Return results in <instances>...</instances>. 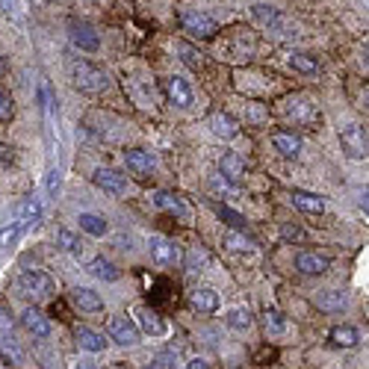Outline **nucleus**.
Wrapping results in <instances>:
<instances>
[{"instance_id": "1", "label": "nucleus", "mask_w": 369, "mask_h": 369, "mask_svg": "<svg viewBox=\"0 0 369 369\" xmlns=\"http://www.w3.org/2000/svg\"><path fill=\"white\" fill-rule=\"evenodd\" d=\"M18 287H21V292L27 295V299H33V301L51 299V295L56 292L54 278H51V275H45V272H39V269H27V272H21Z\"/></svg>"}, {"instance_id": "2", "label": "nucleus", "mask_w": 369, "mask_h": 369, "mask_svg": "<svg viewBox=\"0 0 369 369\" xmlns=\"http://www.w3.org/2000/svg\"><path fill=\"white\" fill-rule=\"evenodd\" d=\"M71 77H74V86L80 92H89V95H97L107 89V74L101 68H95L92 63H74L71 65Z\"/></svg>"}, {"instance_id": "3", "label": "nucleus", "mask_w": 369, "mask_h": 369, "mask_svg": "<svg viewBox=\"0 0 369 369\" xmlns=\"http://www.w3.org/2000/svg\"><path fill=\"white\" fill-rule=\"evenodd\" d=\"M180 24H183V30L198 36V39H213V36L219 33V24L210 15H204V12H183Z\"/></svg>"}, {"instance_id": "4", "label": "nucleus", "mask_w": 369, "mask_h": 369, "mask_svg": "<svg viewBox=\"0 0 369 369\" xmlns=\"http://www.w3.org/2000/svg\"><path fill=\"white\" fill-rule=\"evenodd\" d=\"M340 145L352 159H363L366 157V127L352 125L340 133Z\"/></svg>"}, {"instance_id": "5", "label": "nucleus", "mask_w": 369, "mask_h": 369, "mask_svg": "<svg viewBox=\"0 0 369 369\" xmlns=\"http://www.w3.org/2000/svg\"><path fill=\"white\" fill-rule=\"evenodd\" d=\"M109 337H113L118 346H136L139 328L133 325V319H127V316H113L109 319Z\"/></svg>"}, {"instance_id": "6", "label": "nucleus", "mask_w": 369, "mask_h": 369, "mask_svg": "<svg viewBox=\"0 0 369 369\" xmlns=\"http://www.w3.org/2000/svg\"><path fill=\"white\" fill-rule=\"evenodd\" d=\"M151 257L159 266H175L180 260V249L166 237H151Z\"/></svg>"}, {"instance_id": "7", "label": "nucleus", "mask_w": 369, "mask_h": 369, "mask_svg": "<svg viewBox=\"0 0 369 369\" xmlns=\"http://www.w3.org/2000/svg\"><path fill=\"white\" fill-rule=\"evenodd\" d=\"M71 42L77 45L80 51H97V45H101L95 27H92V24H86V21H74L71 24Z\"/></svg>"}, {"instance_id": "8", "label": "nucleus", "mask_w": 369, "mask_h": 369, "mask_svg": "<svg viewBox=\"0 0 369 369\" xmlns=\"http://www.w3.org/2000/svg\"><path fill=\"white\" fill-rule=\"evenodd\" d=\"M92 180H95V187H97V189L113 192V195H121V192L127 189L125 175H118V171H113V168H97Z\"/></svg>"}, {"instance_id": "9", "label": "nucleus", "mask_w": 369, "mask_h": 369, "mask_svg": "<svg viewBox=\"0 0 369 369\" xmlns=\"http://www.w3.org/2000/svg\"><path fill=\"white\" fill-rule=\"evenodd\" d=\"M328 266H331L328 257L316 254V251H301L299 257H295V269L304 272V275H322V272H328Z\"/></svg>"}, {"instance_id": "10", "label": "nucleus", "mask_w": 369, "mask_h": 369, "mask_svg": "<svg viewBox=\"0 0 369 369\" xmlns=\"http://www.w3.org/2000/svg\"><path fill=\"white\" fill-rule=\"evenodd\" d=\"M166 95H168V101L175 107H180V109H187L192 104V86L183 77H168L166 80Z\"/></svg>"}, {"instance_id": "11", "label": "nucleus", "mask_w": 369, "mask_h": 369, "mask_svg": "<svg viewBox=\"0 0 369 369\" xmlns=\"http://www.w3.org/2000/svg\"><path fill=\"white\" fill-rule=\"evenodd\" d=\"M219 175L225 178L228 183H233V187H240V183L245 180V163L237 157V154H225L219 163Z\"/></svg>"}, {"instance_id": "12", "label": "nucleus", "mask_w": 369, "mask_h": 369, "mask_svg": "<svg viewBox=\"0 0 369 369\" xmlns=\"http://www.w3.org/2000/svg\"><path fill=\"white\" fill-rule=\"evenodd\" d=\"M292 107H287V113L292 116V121H299L301 127L307 130H316L319 125V113L313 109V104H307V101H290Z\"/></svg>"}, {"instance_id": "13", "label": "nucleus", "mask_w": 369, "mask_h": 369, "mask_svg": "<svg viewBox=\"0 0 369 369\" xmlns=\"http://www.w3.org/2000/svg\"><path fill=\"white\" fill-rule=\"evenodd\" d=\"M21 325L27 328L33 337H47V334H51V322H47V316L42 311H36V307H27V311H24Z\"/></svg>"}, {"instance_id": "14", "label": "nucleus", "mask_w": 369, "mask_h": 369, "mask_svg": "<svg viewBox=\"0 0 369 369\" xmlns=\"http://www.w3.org/2000/svg\"><path fill=\"white\" fill-rule=\"evenodd\" d=\"M125 163H127V168L133 171V175H151L154 166H157L151 151H142V148H133V151H127L125 154Z\"/></svg>"}, {"instance_id": "15", "label": "nucleus", "mask_w": 369, "mask_h": 369, "mask_svg": "<svg viewBox=\"0 0 369 369\" xmlns=\"http://www.w3.org/2000/svg\"><path fill=\"white\" fill-rule=\"evenodd\" d=\"M15 216H18V225H21V228L39 225V219H42V204L36 201V198H24V201L15 207Z\"/></svg>"}, {"instance_id": "16", "label": "nucleus", "mask_w": 369, "mask_h": 369, "mask_svg": "<svg viewBox=\"0 0 369 369\" xmlns=\"http://www.w3.org/2000/svg\"><path fill=\"white\" fill-rule=\"evenodd\" d=\"M71 301H74V307H80V311H86V313H97L104 307V301H101V295H97L95 290H86V287H77L71 292Z\"/></svg>"}, {"instance_id": "17", "label": "nucleus", "mask_w": 369, "mask_h": 369, "mask_svg": "<svg viewBox=\"0 0 369 369\" xmlns=\"http://www.w3.org/2000/svg\"><path fill=\"white\" fill-rule=\"evenodd\" d=\"M189 304L195 307V311H201V313H216L219 311V295L213 290H207V287L192 290L189 292Z\"/></svg>"}, {"instance_id": "18", "label": "nucleus", "mask_w": 369, "mask_h": 369, "mask_svg": "<svg viewBox=\"0 0 369 369\" xmlns=\"http://www.w3.org/2000/svg\"><path fill=\"white\" fill-rule=\"evenodd\" d=\"M292 204L299 207L301 213H311V216H322L325 213V201L313 192H292Z\"/></svg>"}, {"instance_id": "19", "label": "nucleus", "mask_w": 369, "mask_h": 369, "mask_svg": "<svg viewBox=\"0 0 369 369\" xmlns=\"http://www.w3.org/2000/svg\"><path fill=\"white\" fill-rule=\"evenodd\" d=\"M74 340H77V346L86 352H104L107 349V340L92 328H77L74 331Z\"/></svg>"}, {"instance_id": "20", "label": "nucleus", "mask_w": 369, "mask_h": 369, "mask_svg": "<svg viewBox=\"0 0 369 369\" xmlns=\"http://www.w3.org/2000/svg\"><path fill=\"white\" fill-rule=\"evenodd\" d=\"M210 127H213L216 136H221V139H233L240 133V125L228 113H213L210 116Z\"/></svg>"}, {"instance_id": "21", "label": "nucleus", "mask_w": 369, "mask_h": 369, "mask_svg": "<svg viewBox=\"0 0 369 369\" xmlns=\"http://www.w3.org/2000/svg\"><path fill=\"white\" fill-rule=\"evenodd\" d=\"M272 145H275V151H281L284 157H299V151H301V139L295 136V133H287V130L275 133Z\"/></svg>"}, {"instance_id": "22", "label": "nucleus", "mask_w": 369, "mask_h": 369, "mask_svg": "<svg viewBox=\"0 0 369 369\" xmlns=\"http://www.w3.org/2000/svg\"><path fill=\"white\" fill-rule=\"evenodd\" d=\"M331 340H334V346H343V349H352V346H358V328H352V325H340L331 331Z\"/></svg>"}, {"instance_id": "23", "label": "nucleus", "mask_w": 369, "mask_h": 369, "mask_svg": "<svg viewBox=\"0 0 369 369\" xmlns=\"http://www.w3.org/2000/svg\"><path fill=\"white\" fill-rule=\"evenodd\" d=\"M139 325H142V331H148V334H154V337L166 334L163 319H159L154 311H148V307H142V311H139Z\"/></svg>"}, {"instance_id": "24", "label": "nucleus", "mask_w": 369, "mask_h": 369, "mask_svg": "<svg viewBox=\"0 0 369 369\" xmlns=\"http://www.w3.org/2000/svg\"><path fill=\"white\" fill-rule=\"evenodd\" d=\"M154 204L159 207V210H168V213H178V216H187V210H183V204H180V198L175 192H157L154 195Z\"/></svg>"}, {"instance_id": "25", "label": "nucleus", "mask_w": 369, "mask_h": 369, "mask_svg": "<svg viewBox=\"0 0 369 369\" xmlns=\"http://www.w3.org/2000/svg\"><path fill=\"white\" fill-rule=\"evenodd\" d=\"M77 221H80V228L86 233H92V237H104V233H107V221L101 216H95V213H80Z\"/></svg>"}, {"instance_id": "26", "label": "nucleus", "mask_w": 369, "mask_h": 369, "mask_svg": "<svg viewBox=\"0 0 369 369\" xmlns=\"http://www.w3.org/2000/svg\"><path fill=\"white\" fill-rule=\"evenodd\" d=\"M92 275L95 278H101V281H118L121 278V272H118V269L113 266V263H109V260H104V257H97V260H92Z\"/></svg>"}, {"instance_id": "27", "label": "nucleus", "mask_w": 369, "mask_h": 369, "mask_svg": "<svg viewBox=\"0 0 369 369\" xmlns=\"http://www.w3.org/2000/svg\"><path fill=\"white\" fill-rule=\"evenodd\" d=\"M251 322H254V319H251V311H249V307H237V311L228 313V325H230L233 331H249Z\"/></svg>"}, {"instance_id": "28", "label": "nucleus", "mask_w": 369, "mask_h": 369, "mask_svg": "<svg viewBox=\"0 0 369 369\" xmlns=\"http://www.w3.org/2000/svg\"><path fill=\"white\" fill-rule=\"evenodd\" d=\"M290 63H292V68H299L301 74H316L319 71L316 56H311V54H292Z\"/></svg>"}, {"instance_id": "29", "label": "nucleus", "mask_w": 369, "mask_h": 369, "mask_svg": "<svg viewBox=\"0 0 369 369\" xmlns=\"http://www.w3.org/2000/svg\"><path fill=\"white\" fill-rule=\"evenodd\" d=\"M56 242H59V249H63V251H68V254H80V251H83L80 240L74 237L71 230H59V233H56Z\"/></svg>"}, {"instance_id": "30", "label": "nucleus", "mask_w": 369, "mask_h": 369, "mask_svg": "<svg viewBox=\"0 0 369 369\" xmlns=\"http://www.w3.org/2000/svg\"><path fill=\"white\" fill-rule=\"evenodd\" d=\"M319 307H322V311H343V307H346V301H343V295L340 292H322L319 295V301H316Z\"/></svg>"}, {"instance_id": "31", "label": "nucleus", "mask_w": 369, "mask_h": 369, "mask_svg": "<svg viewBox=\"0 0 369 369\" xmlns=\"http://www.w3.org/2000/svg\"><path fill=\"white\" fill-rule=\"evenodd\" d=\"M216 216L225 221V225H230L233 230H245V219L240 216V213H233V210H228V207H216Z\"/></svg>"}, {"instance_id": "32", "label": "nucleus", "mask_w": 369, "mask_h": 369, "mask_svg": "<svg viewBox=\"0 0 369 369\" xmlns=\"http://www.w3.org/2000/svg\"><path fill=\"white\" fill-rule=\"evenodd\" d=\"M263 322H266V331H275V334H281V331L287 328L284 316H281L278 311H269V313H266V319H263Z\"/></svg>"}, {"instance_id": "33", "label": "nucleus", "mask_w": 369, "mask_h": 369, "mask_svg": "<svg viewBox=\"0 0 369 369\" xmlns=\"http://www.w3.org/2000/svg\"><path fill=\"white\" fill-rule=\"evenodd\" d=\"M178 54H183V63L189 68H201V54H195L189 45H178Z\"/></svg>"}, {"instance_id": "34", "label": "nucleus", "mask_w": 369, "mask_h": 369, "mask_svg": "<svg viewBox=\"0 0 369 369\" xmlns=\"http://www.w3.org/2000/svg\"><path fill=\"white\" fill-rule=\"evenodd\" d=\"M210 187H213V192H221V195H230V198H237V189L240 187H233V183H228L225 178H213V183H210Z\"/></svg>"}, {"instance_id": "35", "label": "nucleus", "mask_w": 369, "mask_h": 369, "mask_svg": "<svg viewBox=\"0 0 369 369\" xmlns=\"http://www.w3.org/2000/svg\"><path fill=\"white\" fill-rule=\"evenodd\" d=\"M228 245H230V249H237V251H242V249H251V240L249 237H242V233H237V230H233V233H228V240H225Z\"/></svg>"}, {"instance_id": "36", "label": "nucleus", "mask_w": 369, "mask_h": 369, "mask_svg": "<svg viewBox=\"0 0 369 369\" xmlns=\"http://www.w3.org/2000/svg\"><path fill=\"white\" fill-rule=\"evenodd\" d=\"M254 15L260 21H266V24H281V15L272 6H254Z\"/></svg>"}, {"instance_id": "37", "label": "nucleus", "mask_w": 369, "mask_h": 369, "mask_svg": "<svg viewBox=\"0 0 369 369\" xmlns=\"http://www.w3.org/2000/svg\"><path fill=\"white\" fill-rule=\"evenodd\" d=\"M207 263V251H198V249H192L189 257H187V269H192V272H198V269Z\"/></svg>"}, {"instance_id": "38", "label": "nucleus", "mask_w": 369, "mask_h": 369, "mask_svg": "<svg viewBox=\"0 0 369 369\" xmlns=\"http://www.w3.org/2000/svg\"><path fill=\"white\" fill-rule=\"evenodd\" d=\"M12 113H15V107H12V97L0 89V121H9Z\"/></svg>"}, {"instance_id": "39", "label": "nucleus", "mask_w": 369, "mask_h": 369, "mask_svg": "<svg viewBox=\"0 0 369 369\" xmlns=\"http://www.w3.org/2000/svg\"><path fill=\"white\" fill-rule=\"evenodd\" d=\"M178 363V352H159L157 358L151 361V366H157V369H163V366H175Z\"/></svg>"}, {"instance_id": "40", "label": "nucleus", "mask_w": 369, "mask_h": 369, "mask_svg": "<svg viewBox=\"0 0 369 369\" xmlns=\"http://www.w3.org/2000/svg\"><path fill=\"white\" fill-rule=\"evenodd\" d=\"M21 225H9V228H0V245H12L18 240Z\"/></svg>"}, {"instance_id": "41", "label": "nucleus", "mask_w": 369, "mask_h": 369, "mask_svg": "<svg viewBox=\"0 0 369 369\" xmlns=\"http://www.w3.org/2000/svg\"><path fill=\"white\" fill-rule=\"evenodd\" d=\"M281 237H284V240H304V230L295 228V225H284V228H281Z\"/></svg>"}, {"instance_id": "42", "label": "nucleus", "mask_w": 369, "mask_h": 369, "mask_svg": "<svg viewBox=\"0 0 369 369\" xmlns=\"http://www.w3.org/2000/svg\"><path fill=\"white\" fill-rule=\"evenodd\" d=\"M12 331V313L6 307H0V334H9Z\"/></svg>"}, {"instance_id": "43", "label": "nucleus", "mask_w": 369, "mask_h": 369, "mask_svg": "<svg viewBox=\"0 0 369 369\" xmlns=\"http://www.w3.org/2000/svg\"><path fill=\"white\" fill-rule=\"evenodd\" d=\"M0 358H3L9 366H21V354L15 349H3V352H0Z\"/></svg>"}, {"instance_id": "44", "label": "nucleus", "mask_w": 369, "mask_h": 369, "mask_svg": "<svg viewBox=\"0 0 369 369\" xmlns=\"http://www.w3.org/2000/svg\"><path fill=\"white\" fill-rule=\"evenodd\" d=\"M12 159H15V154H12V148L0 142V166H9Z\"/></svg>"}, {"instance_id": "45", "label": "nucleus", "mask_w": 369, "mask_h": 369, "mask_svg": "<svg viewBox=\"0 0 369 369\" xmlns=\"http://www.w3.org/2000/svg\"><path fill=\"white\" fill-rule=\"evenodd\" d=\"M56 189H59V171H51V175H47V192L56 195Z\"/></svg>"}, {"instance_id": "46", "label": "nucleus", "mask_w": 369, "mask_h": 369, "mask_svg": "<svg viewBox=\"0 0 369 369\" xmlns=\"http://www.w3.org/2000/svg\"><path fill=\"white\" fill-rule=\"evenodd\" d=\"M187 366H189V369H207V366H210V363H207L204 358H192V361H189Z\"/></svg>"}, {"instance_id": "47", "label": "nucleus", "mask_w": 369, "mask_h": 369, "mask_svg": "<svg viewBox=\"0 0 369 369\" xmlns=\"http://www.w3.org/2000/svg\"><path fill=\"white\" fill-rule=\"evenodd\" d=\"M3 74H6V59L0 56V77H3Z\"/></svg>"}]
</instances>
